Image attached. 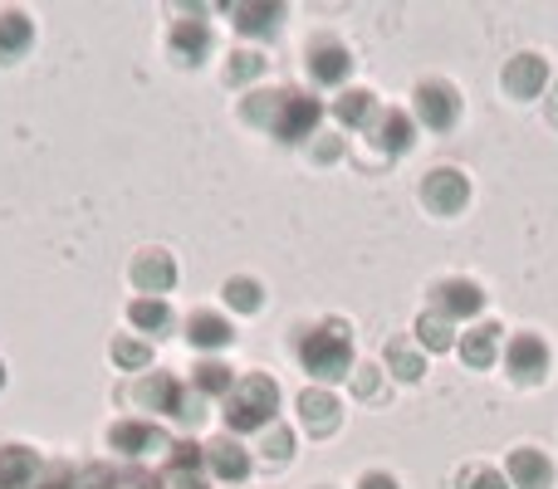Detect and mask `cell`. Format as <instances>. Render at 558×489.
I'll use <instances>...</instances> for the list:
<instances>
[{
    "label": "cell",
    "mask_w": 558,
    "mask_h": 489,
    "mask_svg": "<svg viewBox=\"0 0 558 489\" xmlns=\"http://www.w3.org/2000/svg\"><path fill=\"white\" fill-rule=\"evenodd\" d=\"M294 353H299L304 372L314 377L318 387L343 382V377H353V367H357V357H353V333H348L343 318H328V323L299 328V333H294Z\"/></svg>",
    "instance_id": "cell-1"
},
{
    "label": "cell",
    "mask_w": 558,
    "mask_h": 489,
    "mask_svg": "<svg viewBox=\"0 0 558 489\" xmlns=\"http://www.w3.org/2000/svg\"><path fill=\"white\" fill-rule=\"evenodd\" d=\"M275 416H279V382L270 372H241L235 392L221 402V421L235 441L260 436L265 426H275Z\"/></svg>",
    "instance_id": "cell-2"
},
{
    "label": "cell",
    "mask_w": 558,
    "mask_h": 489,
    "mask_svg": "<svg viewBox=\"0 0 558 489\" xmlns=\"http://www.w3.org/2000/svg\"><path fill=\"white\" fill-rule=\"evenodd\" d=\"M324 98L304 94V88H284L279 94V108H275V123H270V137L284 147H308L318 137V123H324Z\"/></svg>",
    "instance_id": "cell-3"
},
{
    "label": "cell",
    "mask_w": 558,
    "mask_h": 489,
    "mask_svg": "<svg viewBox=\"0 0 558 489\" xmlns=\"http://www.w3.org/2000/svg\"><path fill=\"white\" fill-rule=\"evenodd\" d=\"M412 98H416V123L432 127V133H451L461 123V88L446 84V78H422Z\"/></svg>",
    "instance_id": "cell-4"
},
{
    "label": "cell",
    "mask_w": 558,
    "mask_h": 489,
    "mask_svg": "<svg viewBox=\"0 0 558 489\" xmlns=\"http://www.w3.org/2000/svg\"><path fill=\"white\" fill-rule=\"evenodd\" d=\"M422 206L432 216H461L471 206V176L461 167H436L422 176Z\"/></svg>",
    "instance_id": "cell-5"
},
{
    "label": "cell",
    "mask_w": 558,
    "mask_h": 489,
    "mask_svg": "<svg viewBox=\"0 0 558 489\" xmlns=\"http://www.w3.org/2000/svg\"><path fill=\"white\" fill-rule=\"evenodd\" d=\"M549 367H554V353L539 333H514L510 343H505V372L520 387H539L544 377H549Z\"/></svg>",
    "instance_id": "cell-6"
},
{
    "label": "cell",
    "mask_w": 558,
    "mask_h": 489,
    "mask_svg": "<svg viewBox=\"0 0 558 489\" xmlns=\"http://www.w3.org/2000/svg\"><path fill=\"white\" fill-rule=\"evenodd\" d=\"M304 69L318 88H338V94H343L348 74H353V54H348L338 39L318 35V39H308V49H304Z\"/></svg>",
    "instance_id": "cell-7"
},
{
    "label": "cell",
    "mask_w": 558,
    "mask_h": 489,
    "mask_svg": "<svg viewBox=\"0 0 558 489\" xmlns=\"http://www.w3.org/2000/svg\"><path fill=\"white\" fill-rule=\"evenodd\" d=\"M108 445H113L118 455H128V461H147V455H157V451H172L167 431L157 421H147V416L113 421V431H108Z\"/></svg>",
    "instance_id": "cell-8"
},
{
    "label": "cell",
    "mask_w": 558,
    "mask_h": 489,
    "mask_svg": "<svg viewBox=\"0 0 558 489\" xmlns=\"http://www.w3.org/2000/svg\"><path fill=\"white\" fill-rule=\"evenodd\" d=\"M211 49H216L211 25L196 15L177 20V25L167 29V54H172V64H182V69H202L206 59H211Z\"/></svg>",
    "instance_id": "cell-9"
},
{
    "label": "cell",
    "mask_w": 558,
    "mask_h": 489,
    "mask_svg": "<svg viewBox=\"0 0 558 489\" xmlns=\"http://www.w3.org/2000/svg\"><path fill=\"white\" fill-rule=\"evenodd\" d=\"M182 338L192 347H202V357H221L226 347L235 343V328L221 308H192V314L182 318Z\"/></svg>",
    "instance_id": "cell-10"
},
{
    "label": "cell",
    "mask_w": 558,
    "mask_h": 489,
    "mask_svg": "<svg viewBox=\"0 0 558 489\" xmlns=\"http://www.w3.org/2000/svg\"><path fill=\"white\" fill-rule=\"evenodd\" d=\"M500 84H505V94H510L514 103H534V98L549 94V84H554L549 59L544 54H514L510 64H505Z\"/></svg>",
    "instance_id": "cell-11"
},
{
    "label": "cell",
    "mask_w": 558,
    "mask_h": 489,
    "mask_svg": "<svg viewBox=\"0 0 558 489\" xmlns=\"http://www.w3.org/2000/svg\"><path fill=\"white\" fill-rule=\"evenodd\" d=\"M367 143L383 157H407L416 147V118L402 108H377V118L367 123Z\"/></svg>",
    "instance_id": "cell-12"
},
{
    "label": "cell",
    "mask_w": 558,
    "mask_h": 489,
    "mask_svg": "<svg viewBox=\"0 0 558 489\" xmlns=\"http://www.w3.org/2000/svg\"><path fill=\"white\" fill-rule=\"evenodd\" d=\"M432 308L436 314H446L451 323H465V318H481L485 314V289L475 284V279H441V284L432 289Z\"/></svg>",
    "instance_id": "cell-13"
},
{
    "label": "cell",
    "mask_w": 558,
    "mask_h": 489,
    "mask_svg": "<svg viewBox=\"0 0 558 489\" xmlns=\"http://www.w3.org/2000/svg\"><path fill=\"white\" fill-rule=\"evenodd\" d=\"M226 15H231L235 35L265 39V35H275V29L284 25L289 5H279V0H235V5H226Z\"/></svg>",
    "instance_id": "cell-14"
},
{
    "label": "cell",
    "mask_w": 558,
    "mask_h": 489,
    "mask_svg": "<svg viewBox=\"0 0 558 489\" xmlns=\"http://www.w3.org/2000/svg\"><path fill=\"white\" fill-rule=\"evenodd\" d=\"M206 470H211L221 485H245L255 470V455L245 451L235 436H216V441L206 445Z\"/></svg>",
    "instance_id": "cell-15"
},
{
    "label": "cell",
    "mask_w": 558,
    "mask_h": 489,
    "mask_svg": "<svg viewBox=\"0 0 558 489\" xmlns=\"http://www.w3.org/2000/svg\"><path fill=\"white\" fill-rule=\"evenodd\" d=\"M294 412H299V426H304L308 436H333L338 426H343V406H338V396L328 392V387H308V392H299Z\"/></svg>",
    "instance_id": "cell-16"
},
{
    "label": "cell",
    "mask_w": 558,
    "mask_h": 489,
    "mask_svg": "<svg viewBox=\"0 0 558 489\" xmlns=\"http://www.w3.org/2000/svg\"><path fill=\"white\" fill-rule=\"evenodd\" d=\"M133 284L143 298H162L172 294L177 284V259L167 255V249H143V255L133 259Z\"/></svg>",
    "instance_id": "cell-17"
},
{
    "label": "cell",
    "mask_w": 558,
    "mask_h": 489,
    "mask_svg": "<svg viewBox=\"0 0 558 489\" xmlns=\"http://www.w3.org/2000/svg\"><path fill=\"white\" fill-rule=\"evenodd\" d=\"M505 480H510V489H554V461L539 445H520V451H510Z\"/></svg>",
    "instance_id": "cell-18"
},
{
    "label": "cell",
    "mask_w": 558,
    "mask_h": 489,
    "mask_svg": "<svg viewBox=\"0 0 558 489\" xmlns=\"http://www.w3.org/2000/svg\"><path fill=\"white\" fill-rule=\"evenodd\" d=\"M177 396H182V377H172V372H143L133 387V402L153 416H172Z\"/></svg>",
    "instance_id": "cell-19"
},
{
    "label": "cell",
    "mask_w": 558,
    "mask_h": 489,
    "mask_svg": "<svg viewBox=\"0 0 558 489\" xmlns=\"http://www.w3.org/2000/svg\"><path fill=\"white\" fill-rule=\"evenodd\" d=\"M39 475H45V461L29 445H0V489H35Z\"/></svg>",
    "instance_id": "cell-20"
},
{
    "label": "cell",
    "mask_w": 558,
    "mask_h": 489,
    "mask_svg": "<svg viewBox=\"0 0 558 489\" xmlns=\"http://www.w3.org/2000/svg\"><path fill=\"white\" fill-rule=\"evenodd\" d=\"M235 367L226 363V357H196V367H192V392H202L206 402H226V396L235 392Z\"/></svg>",
    "instance_id": "cell-21"
},
{
    "label": "cell",
    "mask_w": 558,
    "mask_h": 489,
    "mask_svg": "<svg viewBox=\"0 0 558 489\" xmlns=\"http://www.w3.org/2000/svg\"><path fill=\"white\" fill-rule=\"evenodd\" d=\"M35 45V20L25 10H0V64H15Z\"/></svg>",
    "instance_id": "cell-22"
},
{
    "label": "cell",
    "mask_w": 558,
    "mask_h": 489,
    "mask_svg": "<svg viewBox=\"0 0 558 489\" xmlns=\"http://www.w3.org/2000/svg\"><path fill=\"white\" fill-rule=\"evenodd\" d=\"M383 367L397 377V382H422L426 377V353L416 338H392L383 353Z\"/></svg>",
    "instance_id": "cell-23"
},
{
    "label": "cell",
    "mask_w": 558,
    "mask_h": 489,
    "mask_svg": "<svg viewBox=\"0 0 558 489\" xmlns=\"http://www.w3.org/2000/svg\"><path fill=\"white\" fill-rule=\"evenodd\" d=\"M500 323H475L471 333H461V363L465 367H495V357H500Z\"/></svg>",
    "instance_id": "cell-24"
},
{
    "label": "cell",
    "mask_w": 558,
    "mask_h": 489,
    "mask_svg": "<svg viewBox=\"0 0 558 489\" xmlns=\"http://www.w3.org/2000/svg\"><path fill=\"white\" fill-rule=\"evenodd\" d=\"M128 323H133L137 333L167 338L177 318H172V304H167V298H133V304H128Z\"/></svg>",
    "instance_id": "cell-25"
},
{
    "label": "cell",
    "mask_w": 558,
    "mask_h": 489,
    "mask_svg": "<svg viewBox=\"0 0 558 489\" xmlns=\"http://www.w3.org/2000/svg\"><path fill=\"white\" fill-rule=\"evenodd\" d=\"M333 118H338V127H367L377 118V98L367 88H343L333 98Z\"/></svg>",
    "instance_id": "cell-26"
},
{
    "label": "cell",
    "mask_w": 558,
    "mask_h": 489,
    "mask_svg": "<svg viewBox=\"0 0 558 489\" xmlns=\"http://www.w3.org/2000/svg\"><path fill=\"white\" fill-rule=\"evenodd\" d=\"M416 343H422V353H451L456 323L446 314H436V308H426V314L416 318Z\"/></svg>",
    "instance_id": "cell-27"
},
{
    "label": "cell",
    "mask_w": 558,
    "mask_h": 489,
    "mask_svg": "<svg viewBox=\"0 0 558 489\" xmlns=\"http://www.w3.org/2000/svg\"><path fill=\"white\" fill-rule=\"evenodd\" d=\"M221 298H226V308H235V314H260L265 308V289H260V279H251V274L226 279Z\"/></svg>",
    "instance_id": "cell-28"
},
{
    "label": "cell",
    "mask_w": 558,
    "mask_h": 489,
    "mask_svg": "<svg viewBox=\"0 0 558 489\" xmlns=\"http://www.w3.org/2000/svg\"><path fill=\"white\" fill-rule=\"evenodd\" d=\"M260 74H265V54H260V49H231V54H226V84H231V88L255 84Z\"/></svg>",
    "instance_id": "cell-29"
},
{
    "label": "cell",
    "mask_w": 558,
    "mask_h": 489,
    "mask_svg": "<svg viewBox=\"0 0 558 489\" xmlns=\"http://www.w3.org/2000/svg\"><path fill=\"white\" fill-rule=\"evenodd\" d=\"M279 94H284V88H251V94H245V103H241V118H245L251 127H265V133H270L275 108H279Z\"/></svg>",
    "instance_id": "cell-30"
},
{
    "label": "cell",
    "mask_w": 558,
    "mask_h": 489,
    "mask_svg": "<svg viewBox=\"0 0 558 489\" xmlns=\"http://www.w3.org/2000/svg\"><path fill=\"white\" fill-rule=\"evenodd\" d=\"M113 363L123 367V372H147V367H153V343L133 338V333L113 338Z\"/></svg>",
    "instance_id": "cell-31"
},
{
    "label": "cell",
    "mask_w": 558,
    "mask_h": 489,
    "mask_svg": "<svg viewBox=\"0 0 558 489\" xmlns=\"http://www.w3.org/2000/svg\"><path fill=\"white\" fill-rule=\"evenodd\" d=\"M202 470H206V445L172 441V475H177V480H196Z\"/></svg>",
    "instance_id": "cell-32"
},
{
    "label": "cell",
    "mask_w": 558,
    "mask_h": 489,
    "mask_svg": "<svg viewBox=\"0 0 558 489\" xmlns=\"http://www.w3.org/2000/svg\"><path fill=\"white\" fill-rule=\"evenodd\" d=\"M260 455L270 465H284L289 455H294V431L289 426H265V436H260Z\"/></svg>",
    "instance_id": "cell-33"
},
{
    "label": "cell",
    "mask_w": 558,
    "mask_h": 489,
    "mask_svg": "<svg viewBox=\"0 0 558 489\" xmlns=\"http://www.w3.org/2000/svg\"><path fill=\"white\" fill-rule=\"evenodd\" d=\"M456 489H510V480H505V470H495V465H465V470L456 475Z\"/></svg>",
    "instance_id": "cell-34"
},
{
    "label": "cell",
    "mask_w": 558,
    "mask_h": 489,
    "mask_svg": "<svg viewBox=\"0 0 558 489\" xmlns=\"http://www.w3.org/2000/svg\"><path fill=\"white\" fill-rule=\"evenodd\" d=\"M383 372L387 367H377V363H357L348 382H353V392L363 396V402H373V396H383Z\"/></svg>",
    "instance_id": "cell-35"
},
{
    "label": "cell",
    "mask_w": 558,
    "mask_h": 489,
    "mask_svg": "<svg viewBox=\"0 0 558 489\" xmlns=\"http://www.w3.org/2000/svg\"><path fill=\"white\" fill-rule=\"evenodd\" d=\"M172 421H182V426H202V421H206V396H202V392H192V387H182V396H177V406H172Z\"/></svg>",
    "instance_id": "cell-36"
},
{
    "label": "cell",
    "mask_w": 558,
    "mask_h": 489,
    "mask_svg": "<svg viewBox=\"0 0 558 489\" xmlns=\"http://www.w3.org/2000/svg\"><path fill=\"white\" fill-rule=\"evenodd\" d=\"M308 157H314V162H338V157H343V137H338V133H318L314 143H308Z\"/></svg>",
    "instance_id": "cell-37"
},
{
    "label": "cell",
    "mask_w": 558,
    "mask_h": 489,
    "mask_svg": "<svg viewBox=\"0 0 558 489\" xmlns=\"http://www.w3.org/2000/svg\"><path fill=\"white\" fill-rule=\"evenodd\" d=\"M35 489H78V475L64 470V465H45V475H39Z\"/></svg>",
    "instance_id": "cell-38"
},
{
    "label": "cell",
    "mask_w": 558,
    "mask_h": 489,
    "mask_svg": "<svg viewBox=\"0 0 558 489\" xmlns=\"http://www.w3.org/2000/svg\"><path fill=\"white\" fill-rule=\"evenodd\" d=\"M357 489H402V485H397V475H387V470H367L363 480H357Z\"/></svg>",
    "instance_id": "cell-39"
},
{
    "label": "cell",
    "mask_w": 558,
    "mask_h": 489,
    "mask_svg": "<svg viewBox=\"0 0 558 489\" xmlns=\"http://www.w3.org/2000/svg\"><path fill=\"white\" fill-rule=\"evenodd\" d=\"M0 387H5V363H0Z\"/></svg>",
    "instance_id": "cell-40"
},
{
    "label": "cell",
    "mask_w": 558,
    "mask_h": 489,
    "mask_svg": "<svg viewBox=\"0 0 558 489\" xmlns=\"http://www.w3.org/2000/svg\"><path fill=\"white\" fill-rule=\"evenodd\" d=\"M318 489H328V485H318Z\"/></svg>",
    "instance_id": "cell-41"
}]
</instances>
